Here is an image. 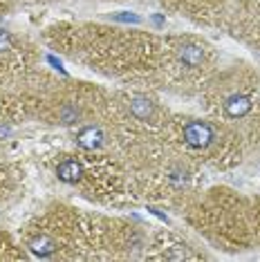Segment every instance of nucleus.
I'll list each match as a JSON object with an SVG mask.
<instances>
[{
    "label": "nucleus",
    "instance_id": "obj_9",
    "mask_svg": "<svg viewBox=\"0 0 260 262\" xmlns=\"http://www.w3.org/2000/svg\"><path fill=\"white\" fill-rule=\"evenodd\" d=\"M61 117H63V123H74V119L79 117V112H76L74 108H70V105H65L63 112H61Z\"/></svg>",
    "mask_w": 260,
    "mask_h": 262
},
{
    "label": "nucleus",
    "instance_id": "obj_3",
    "mask_svg": "<svg viewBox=\"0 0 260 262\" xmlns=\"http://www.w3.org/2000/svg\"><path fill=\"white\" fill-rule=\"evenodd\" d=\"M249 110H251V99L245 97V94H231V97L224 101V112L233 119L245 117Z\"/></svg>",
    "mask_w": 260,
    "mask_h": 262
},
{
    "label": "nucleus",
    "instance_id": "obj_11",
    "mask_svg": "<svg viewBox=\"0 0 260 262\" xmlns=\"http://www.w3.org/2000/svg\"><path fill=\"white\" fill-rule=\"evenodd\" d=\"M47 63H50V65H54V68L58 70V72H65V70H63V65H61V61H56L54 56H47Z\"/></svg>",
    "mask_w": 260,
    "mask_h": 262
},
{
    "label": "nucleus",
    "instance_id": "obj_12",
    "mask_svg": "<svg viewBox=\"0 0 260 262\" xmlns=\"http://www.w3.org/2000/svg\"><path fill=\"white\" fill-rule=\"evenodd\" d=\"M153 20H155V25H164V18H162V16H155Z\"/></svg>",
    "mask_w": 260,
    "mask_h": 262
},
{
    "label": "nucleus",
    "instance_id": "obj_2",
    "mask_svg": "<svg viewBox=\"0 0 260 262\" xmlns=\"http://www.w3.org/2000/svg\"><path fill=\"white\" fill-rule=\"evenodd\" d=\"M76 144L83 148V150H97V148H101V144H103V133L94 126H88L83 130H79Z\"/></svg>",
    "mask_w": 260,
    "mask_h": 262
},
{
    "label": "nucleus",
    "instance_id": "obj_8",
    "mask_svg": "<svg viewBox=\"0 0 260 262\" xmlns=\"http://www.w3.org/2000/svg\"><path fill=\"white\" fill-rule=\"evenodd\" d=\"M112 20H119V23H139L141 18L137 14H128V11H119V14H112Z\"/></svg>",
    "mask_w": 260,
    "mask_h": 262
},
{
    "label": "nucleus",
    "instance_id": "obj_1",
    "mask_svg": "<svg viewBox=\"0 0 260 262\" xmlns=\"http://www.w3.org/2000/svg\"><path fill=\"white\" fill-rule=\"evenodd\" d=\"M184 141L191 148H206L213 144V128L204 121H191L184 128Z\"/></svg>",
    "mask_w": 260,
    "mask_h": 262
},
{
    "label": "nucleus",
    "instance_id": "obj_4",
    "mask_svg": "<svg viewBox=\"0 0 260 262\" xmlns=\"http://www.w3.org/2000/svg\"><path fill=\"white\" fill-rule=\"evenodd\" d=\"M81 175H83V166L76 162V159H65L56 168V177L65 184H76L81 180Z\"/></svg>",
    "mask_w": 260,
    "mask_h": 262
},
{
    "label": "nucleus",
    "instance_id": "obj_5",
    "mask_svg": "<svg viewBox=\"0 0 260 262\" xmlns=\"http://www.w3.org/2000/svg\"><path fill=\"white\" fill-rule=\"evenodd\" d=\"M177 58H180L186 68H198V65L204 61V50L200 45H193V43L182 45L180 50H177Z\"/></svg>",
    "mask_w": 260,
    "mask_h": 262
},
{
    "label": "nucleus",
    "instance_id": "obj_10",
    "mask_svg": "<svg viewBox=\"0 0 260 262\" xmlns=\"http://www.w3.org/2000/svg\"><path fill=\"white\" fill-rule=\"evenodd\" d=\"M9 45H11V36H9V32H5V29H0V52L9 50Z\"/></svg>",
    "mask_w": 260,
    "mask_h": 262
},
{
    "label": "nucleus",
    "instance_id": "obj_6",
    "mask_svg": "<svg viewBox=\"0 0 260 262\" xmlns=\"http://www.w3.org/2000/svg\"><path fill=\"white\" fill-rule=\"evenodd\" d=\"M29 251L34 255H38V258H50V255L56 251V244L52 237L40 235V237H34V240L29 242Z\"/></svg>",
    "mask_w": 260,
    "mask_h": 262
},
{
    "label": "nucleus",
    "instance_id": "obj_7",
    "mask_svg": "<svg viewBox=\"0 0 260 262\" xmlns=\"http://www.w3.org/2000/svg\"><path fill=\"white\" fill-rule=\"evenodd\" d=\"M153 101L146 99V97H135L133 101H130V112H133L137 119H141V121H146V119L153 117Z\"/></svg>",
    "mask_w": 260,
    "mask_h": 262
}]
</instances>
